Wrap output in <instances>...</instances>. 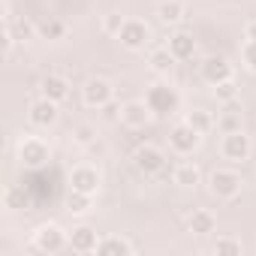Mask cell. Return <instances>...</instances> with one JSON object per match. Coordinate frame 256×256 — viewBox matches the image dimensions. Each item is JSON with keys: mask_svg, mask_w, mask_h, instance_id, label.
<instances>
[{"mask_svg": "<svg viewBox=\"0 0 256 256\" xmlns=\"http://www.w3.org/2000/svg\"><path fill=\"white\" fill-rule=\"evenodd\" d=\"M64 247H66V238H64V232L54 223L36 229V250L40 253H60Z\"/></svg>", "mask_w": 256, "mask_h": 256, "instance_id": "cell-9", "label": "cell"}, {"mask_svg": "<svg viewBox=\"0 0 256 256\" xmlns=\"http://www.w3.org/2000/svg\"><path fill=\"white\" fill-rule=\"evenodd\" d=\"M166 48L175 54V60H190L196 54V40L190 34H175V36H169V46Z\"/></svg>", "mask_w": 256, "mask_h": 256, "instance_id": "cell-14", "label": "cell"}, {"mask_svg": "<svg viewBox=\"0 0 256 256\" xmlns=\"http://www.w3.org/2000/svg\"><path fill=\"white\" fill-rule=\"evenodd\" d=\"M187 124H190V126H196L199 133H208L211 126H214V120H211V118H208V112H202V108L190 112V114H187Z\"/></svg>", "mask_w": 256, "mask_h": 256, "instance_id": "cell-23", "label": "cell"}, {"mask_svg": "<svg viewBox=\"0 0 256 256\" xmlns=\"http://www.w3.org/2000/svg\"><path fill=\"white\" fill-rule=\"evenodd\" d=\"M24 202H28V193H24L22 187H12V190L6 193V205H10V208H24Z\"/></svg>", "mask_w": 256, "mask_h": 256, "instance_id": "cell-28", "label": "cell"}, {"mask_svg": "<svg viewBox=\"0 0 256 256\" xmlns=\"http://www.w3.org/2000/svg\"><path fill=\"white\" fill-rule=\"evenodd\" d=\"M223 157L226 160H232V163H241V160H247L250 157V139L241 133V130H232V133H226L223 136Z\"/></svg>", "mask_w": 256, "mask_h": 256, "instance_id": "cell-6", "label": "cell"}, {"mask_svg": "<svg viewBox=\"0 0 256 256\" xmlns=\"http://www.w3.org/2000/svg\"><path fill=\"white\" fill-rule=\"evenodd\" d=\"M151 66H154L157 72H169V70L175 66V54H172L169 48H157V52L151 54Z\"/></svg>", "mask_w": 256, "mask_h": 256, "instance_id": "cell-21", "label": "cell"}, {"mask_svg": "<svg viewBox=\"0 0 256 256\" xmlns=\"http://www.w3.org/2000/svg\"><path fill=\"white\" fill-rule=\"evenodd\" d=\"M244 64L250 72H256V40H247L244 42Z\"/></svg>", "mask_w": 256, "mask_h": 256, "instance_id": "cell-29", "label": "cell"}, {"mask_svg": "<svg viewBox=\"0 0 256 256\" xmlns=\"http://www.w3.org/2000/svg\"><path fill=\"white\" fill-rule=\"evenodd\" d=\"M16 40H30V34H34V24L30 22H16V24H10L6 28Z\"/></svg>", "mask_w": 256, "mask_h": 256, "instance_id": "cell-26", "label": "cell"}, {"mask_svg": "<svg viewBox=\"0 0 256 256\" xmlns=\"http://www.w3.org/2000/svg\"><path fill=\"white\" fill-rule=\"evenodd\" d=\"M70 184H72V190L94 196V193L100 190V172H96V169H90V166H78V169H72Z\"/></svg>", "mask_w": 256, "mask_h": 256, "instance_id": "cell-12", "label": "cell"}, {"mask_svg": "<svg viewBox=\"0 0 256 256\" xmlns=\"http://www.w3.org/2000/svg\"><path fill=\"white\" fill-rule=\"evenodd\" d=\"M112 96H114V90H112V84H108L106 78H90V82L82 88V100H84V106H90V108H106V106H112Z\"/></svg>", "mask_w": 256, "mask_h": 256, "instance_id": "cell-4", "label": "cell"}, {"mask_svg": "<svg viewBox=\"0 0 256 256\" xmlns=\"http://www.w3.org/2000/svg\"><path fill=\"white\" fill-rule=\"evenodd\" d=\"M66 205H70V211L82 214V211H88V205H90V196H88V193H78V190H72V193H70V199H66Z\"/></svg>", "mask_w": 256, "mask_h": 256, "instance_id": "cell-25", "label": "cell"}, {"mask_svg": "<svg viewBox=\"0 0 256 256\" xmlns=\"http://www.w3.org/2000/svg\"><path fill=\"white\" fill-rule=\"evenodd\" d=\"M220 126H223V133L241 130V118H238V114H223V118H220Z\"/></svg>", "mask_w": 256, "mask_h": 256, "instance_id": "cell-30", "label": "cell"}, {"mask_svg": "<svg viewBox=\"0 0 256 256\" xmlns=\"http://www.w3.org/2000/svg\"><path fill=\"white\" fill-rule=\"evenodd\" d=\"M187 226H190V232H193V235H208V232H214L217 220H214V214H211V211H193V214H190V220H187Z\"/></svg>", "mask_w": 256, "mask_h": 256, "instance_id": "cell-17", "label": "cell"}, {"mask_svg": "<svg viewBox=\"0 0 256 256\" xmlns=\"http://www.w3.org/2000/svg\"><path fill=\"white\" fill-rule=\"evenodd\" d=\"M202 78L214 88V84L232 78V64H229L223 54H211V58H205V64H202Z\"/></svg>", "mask_w": 256, "mask_h": 256, "instance_id": "cell-8", "label": "cell"}, {"mask_svg": "<svg viewBox=\"0 0 256 256\" xmlns=\"http://www.w3.org/2000/svg\"><path fill=\"white\" fill-rule=\"evenodd\" d=\"M244 34H247V40H256V22H250V24H247V30H244Z\"/></svg>", "mask_w": 256, "mask_h": 256, "instance_id": "cell-33", "label": "cell"}, {"mask_svg": "<svg viewBox=\"0 0 256 256\" xmlns=\"http://www.w3.org/2000/svg\"><path fill=\"white\" fill-rule=\"evenodd\" d=\"M157 4H166V0H157Z\"/></svg>", "mask_w": 256, "mask_h": 256, "instance_id": "cell-34", "label": "cell"}, {"mask_svg": "<svg viewBox=\"0 0 256 256\" xmlns=\"http://www.w3.org/2000/svg\"><path fill=\"white\" fill-rule=\"evenodd\" d=\"M214 253H229V256H235V253H241V241H232V238H220V241L214 244Z\"/></svg>", "mask_w": 256, "mask_h": 256, "instance_id": "cell-27", "label": "cell"}, {"mask_svg": "<svg viewBox=\"0 0 256 256\" xmlns=\"http://www.w3.org/2000/svg\"><path fill=\"white\" fill-rule=\"evenodd\" d=\"M172 178H175L178 187H196V184H199V169H196L193 163H181Z\"/></svg>", "mask_w": 256, "mask_h": 256, "instance_id": "cell-20", "label": "cell"}, {"mask_svg": "<svg viewBox=\"0 0 256 256\" xmlns=\"http://www.w3.org/2000/svg\"><path fill=\"white\" fill-rule=\"evenodd\" d=\"M40 88H42V96H48V100H54V102H60V100L70 96V82H66L64 76H46Z\"/></svg>", "mask_w": 256, "mask_h": 256, "instance_id": "cell-16", "label": "cell"}, {"mask_svg": "<svg viewBox=\"0 0 256 256\" xmlns=\"http://www.w3.org/2000/svg\"><path fill=\"white\" fill-rule=\"evenodd\" d=\"M40 34H42L46 40H64L66 24H64V22H58V18H48V22H42V24H40Z\"/></svg>", "mask_w": 256, "mask_h": 256, "instance_id": "cell-22", "label": "cell"}, {"mask_svg": "<svg viewBox=\"0 0 256 256\" xmlns=\"http://www.w3.org/2000/svg\"><path fill=\"white\" fill-rule=\"evenodd\" d=\"M18 157L28 169H40L46 160H48V148L40 142V139H24L22 148H18Z\"/></svg>", "mask_w": 256, "mask_h": 256, "instance_id": "cell-11", "label": "cell"}, {"mask_svg": "<svg viewBox=\"0 0 256 256\" xmlns=\"http://www.w3.org/2000/svg\"><path fill=\"white\" fill-rule=\"evenodd\" d=\"M214 96H217L220 102H232V100L238 96V88H235V82H232V78H226V82L214 84Z\"/></svg>", "mask_w": 256, "mask_h": 256, "instance_id": "cell-24", "label": "cell"}, {"mask_svg": "<svg viewBox=\"0 0 256 256\" xmlns=\"http://www.w3.org/2000/svg\"><path fill=\"white\" fill-rule=\"evenodd\" d=\"M96 253L100 256H126V253H133V244L124 241V238H102Z\"/></svg>", "mask_w": 256, "mask_h": 256, "instance_id": "cell-18", "label": "cell"}, {"mask_svg": "<svg viewBox=\"0 0 256 256\" xmlns=\"http://www.w3.org/2000/svg\"><path fill=\"white\" fill-rule=\"evenodd\" d=\"M70 247H72L76 253H96V247H100L96 229H90V226H78V229H72V235H70Z\"/></svg>", "mask_w": 256, "mask_h": 256, "instance_id": "cell-13", "label": "cell"}, {"mask_svg": "<svg viewBox=\"0 0 256 256\" xmlns=\"http://www.w3.org/2000/svg\"><path fill=\"white\" fill-rule=\"evenodd\" d=\"M211 193L217 199H235L241 193V175L232 169H217L211 175Z\"/></svg>", "mask_w": 256, "mask_h": 256, "instance_id": "cell-2", "label": "cell"}, {"mask_svg": "<svg viewBox=\"0 0 256 256\" xmlns=\"http://www.w3.org/2000/svg\"><path fill=\"white\" fill-rule=\"evenodd\" d=\"M28 118H30V124H34V126H52V124L58 120V102H54V100H48V96H42V100L30 102Z\"/></svg>", "mask_w": 256, "mask_h": 256, "instance_id": "cell-10", "label": "cell"}, {"mask_svg": "<svg viewBox=\"0 0 256 256\" xmlns=\"http://www.w3.org/2000/svg\"><path fill=\"white\" fill-rule=\"evenodd\" d=\"M120 24H124L120 16H108L106 18V30H112V34H120Z\"/></svg>", "mask_w": 256, "mask_h": 256, "instance_id": "cell-31", "label": "cell"}, {"mask_svg": "<svg viewBox=\"0 0 256 256\" xmlns=\"http://www.w3.org/2000/svg\"><path fill=\"white\" fill-rule=\"evenodd\" d=\"M151 114H154V112L148 108V102H145V100H142V102H126V106L120 108V118L130 124V126H145Z\"/></svg>", "mask_w": 256, "mask_h": 256, "instance_id": "cell-15", "label": "cell"}, {"mask_svg": "<svg viewBox=\"0 0 256 256\" xmlns=\"http://www.w3.org/2000/svg\"><path fill=\"white\" fill-rule=\"evenodd\" d=\"M148 36H151V30H148V24L145 22H139V18H126L124 24H120V34H118V40L126 46V48H145L148 46Z\"/></svg>", "mask_w": 256, "mask_h": 256, "instance_id": "cell-5", "label": "cell"}, {"mask_svg": "<svg viewBox=\"0 0 256 256\" xmlns=\"http://www.w3.org/2000/svg\"><path fill=\"white\" fill-rule=\"evenodd\" d=\"M157 16H160L163 24H175V22H181V16H184L181 0H166V4H157Z\"/></svg>", "mask_w": 256, "mask_h": 256, "instance_id": "cell-19", "label": "cell"}, {"mask_svg": "<svg viewBox=\"0 0 256 256\" xmlns=\"http://www.w3.org/2000/svg\"><path fill=\"white\" fill-rule=\"evenodd\" d=\"M199 139H202V133L196 130V126H190L187 120L178 124V126H172V133H169V145H172V151H178V154L196 151V148H199Z\"/></svg>", "mask_w": 256, "mask_h": 256, "instance_id": "cell-3", "label": "cell"}, {"mask_svg": "<svg viewBox=\"0 0 256 256\" xmlns=\"http://www.w3.org/2000/svg\"><path fill=\"white\" fill-rule=\"evenodd\" d=\"M90 133H94L90 126H78V130H76V139H78V142H90Z\"/></svg>", "mask_w": 256, "mask_h": 256, "instance_id": "cell-32", "label": "cell"}, {"mask_svg": "<svg viewBox=\"0 0 256 256\" xmlns=\"http://www.w3.org/2000/svg\"><path fill=\"white\" fill-rule=\"evenodd\" d=\"M145 102H148V108H151L154 114H172V112H178V106H181V94H178L172 84L157 82V84L148 88Z\"/></svg>", "mask_w": 256, "mask_h": 256, "instance_id": "cell-1", "label": "cell"}, {"mask_svg": "<svg viewBox=\"0 0 256 256\" xmlns=\"http://www.w3.org/2000/svg\"><path fill=\"white\" fill-rule=\"evenodd\" d=\"M133 163H136L139 172H145V175H157V172L166 166V157H163L160 148H154V145H142V148L133 154Z\"/></svg>", "mask_w": 256, "mask_h": 256, "instance_id": "cell-7", "label": "cell"}]
</instances>
